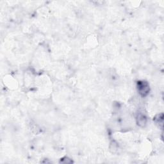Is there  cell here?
<instances>
[{
	"instance_id": "obj_1",
	"label": "cell",
	"mask_w": 164,
	"mask_h": 164,
	"mask_svg": "<svg viewBox=\"0 0 164 164\" xmlns=\"http://www.w3.org/2000/svg\"><path fill=\"white\" fill-rule=\"evenodd\" d=\"M137 89L139 94L142 96H145L149 91V84L145 81H138L137 84Z\"/></svg>"
},
{
	"instance_id": "obj_2",
	"label": "cell",
	"mask_w": 164,
	"mask_h": 164,
	"mask_svg": "<svg viewBox=\"0 0 164 164\" xmlns=\"http://www.w3.org/2000/svg\"><path fill=\"white\" fill-rule=\"evenodd\" d=\"M137 123L140 126H144L146 124V118L142 114H139L137 117Z\"/></svg>"
}]
</instances>
